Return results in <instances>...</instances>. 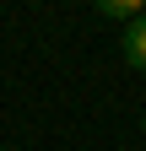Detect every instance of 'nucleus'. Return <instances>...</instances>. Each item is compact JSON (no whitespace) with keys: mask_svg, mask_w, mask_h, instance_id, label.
I'll list each match as a JSON object with an SVG mask.
<instances>
[{"mask_svg":"<svg viewBox=\"0 0 146 151\" xmlns=\"http://www.w3.org/2000/svg\"><path fill=\"white\" fill-rule=\"evenodd\" d=\"M119 54H124V65H130V70H146V16L124 27V38H119Z\"/></svg>","mask_w":146,"mask_h":151,"instance_id":"nucleus-1","label":"nucleus"},{"mask_svg":"<svg viewBox=\"0 0 146 151\" xmlns=\"http://www.w3.org/2000/svg\"><path fill=\"white\" fill-rule=\"evenodd\" d=\"M98 11H103V16H114V22H124V27L146 16V6H141V0H103Z\"/></svg>","mask_w":146,"mask_h":151,"instance_id":"nucleus-2","label":"nucleus"},{"mask_svg":"<svg viewBox=\"0 0 146 151\" xmlns=\"http://www.w3.org/2000/svg\"><path fill=\"white\" fill-rule=\"evenodd\" d=\"M141 129H146V113H141Z\"/></svg>","mask_w":146,"mask_h":151,"instance_id":"nucleus-3","label":"nucleus"}]
</instances>
